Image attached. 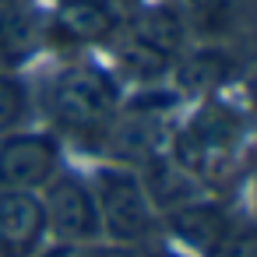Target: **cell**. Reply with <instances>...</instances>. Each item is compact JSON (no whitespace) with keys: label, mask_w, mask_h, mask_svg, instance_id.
I'll return each instance as SVG.
<instances>
[{"label":"cell","mask_w":257,"mask_h":257,"mask_svg":"<svg viewBox=\"0 0 257 257\" xmlns=\"http://www.w3.org/2000/svg\"><path fill=\"white\" fill-rule=\"evenodd\" d=\"M116 102H120L116 81L99 67H67L50 85L53 120L78 134L109 127V120L116 116Z\"/></svg>","instance_id":"cell-1"},{"label":"cell","mask_w":257,"mask_h":257,"mask_svg":"<svg viewBox=\"0 0 257 257\" xmlns=\"http://www.w3.org/2000/svg\"><path fill=\"white\" fill-rule=\"evenodd\" d=\"M92 194H95L99 222L116 243H138L155 229V204L134 173L102 169L95 176Z\"/></svg>","instance_id":"cell-2"},{"label":"cell","mask_w":257,"mask_h":257,"mask_svg":"<svg viewBox=\"0 0 257 257\" xmlns=\"http://www.w3.org/2000/svg\"><path fill=\"white\" fill-rule=\"evenodd\" d=\"M57 141L46 134H0V190H36L57 176Z\"/></svg>","instance_id":"cell-3"},{"label":"cell","mask_w":257,"mask_h":257,"mask_svg":"<svg viewBox=\"0 0 257 257\" xmlns=\"http://www.w3.org/2000/svg\"><path fill=\"white\" fill-rule=\"evenodd\" d=\"M43 208H46V229H53L64 243L95 239L102 232L95 194L78 176H53L43 197Z\"/></svg>","instance_id":"cell-4"},{"label":"cell","mask_w":257,"mask_h":257,"mask_svg":"<svg viewBox=\"0 0 257 257\" xmlns=\"http://www.w3.org/2000/svg\"><path fill=\"white\" fill-rule=\"evenodd\" d=\"M46 236V208L32 190H0V257H32Z\"/></svg>","instance_id":"cell-5"},{"label":"cell","mask_w":257,"mask_h":257,"mask_svg":"<svg viewBox=\"0 0 257 257\" xmlns=\"http://www.w3.org/2000/svg\"><path fill=\"white\" fill-rule=\"evenodd\" d=\"M53 25L71 43H106L120 25L113 0H57Z\"/></svg>","instance_id":"cell-6"},{"label":"cell","mask_w":257,"mask_h":257,"mask_svg":"<svg viewBox=\"0 0 257 257\" xmlns=\"http://www.w3.org/2000/svg\"><path fill=\"white\" fill-rule=\"evenodd\" d=\"M169 225L183 243H190L197 250H208V253H215L225 243V236L232 232L229 215L218 204H201V201H187V204L173 208Z\"/></svg>","instance_id":"cell-7"},{"label":"cell","mask_w":257,"mask_h":257,"mask_svg":"<svg viewBox=\"0 0 257 257\" xmlns=\"http://www.w3.org/2000/svg\"><path fill=\"white\" fill-rule=\"evenodd\" d=\"M134 43L155 50L159 57L173 60V53L183 46V18L173 8H148L134 22Z\"/></svg>","instance_id":"cell-8"},{"label":"cell","mask_w":257,"mask_h":257,"mask_svg":"<svg viewBox=\"0 0 257 257\" xmlns=\"http://www.w3.org/2000/svg\"><path fill=\"white\" fill-rule=\"evenodd\" d=\"M162 141H166V134H162V120L159 116L134 113L120 127H113V152H120L123 159H145V162H152L159 155Z\"/></svg>","instance_id":"cell-9"},{"label":"cell","mask_w":257,"mask_h":257,"mask_svg":"<svg viewBox=\"0 0 257 257\" xmlns=\"http://www.w3.org/2000/svg\"><path fill=\"white\" fill-rule=\"evenodd\" d=\"M36 15L22 4H8L0 8V60L18 64L36 50Z\"/></svg>","instance_id":"cell-10"},{"label":"cell","mask_w":257,"mask_h":257,"mask_svg":"<svg viewBox=\"0 0 257 257\" xmlns=\"http://www.w3.org/2000/svg\"><path fill=\"white\" fill-rule=\"evenodd\" d=\"M229 67L232 64L218 50H201L180 67V81L187 88H211V85H222L229 78Z\"/></svg>","instance_id":"cell-11"},{"label":"cell","mask_w":257,"mask_h":257,"mask_svg":"<svg viewBox=\"0 0 257 257\" xmlns=\"http://www.w3.org/2000/svg\"><path fill=\"white\" fill-rule=\"evenodd\" d=\"M29 116V92L25 85L8 74V71H0V134H11L25 123Z\"/></svg>","instance_id":"cell-12"},{"label":"cell","mask_w":257,"mask_h":257,"mask_svg":"<svg viewBox=\"0 0 257 257\" xmlns=\"http://www.w3.org/2000/svg\"><path fill=\"white\" fill-rule=\"evenodd\" d=\"M120 67H123L131 78H145V81H152V78H159V74L169 67V60L159 57L155 50H148V46H141V43L131 39V43L120 50Z\"/></svg>","instance_id":"cell-13"},{"label":"cell","mask_w":257,"mask_h":257,"mask_svg":"<svg viewBox=\"0 0 257 257\" xmlns=\"http://www.w3.org/2000/svg\"><path fill=\"white\" fill-rule=\"evenodd\" d=\"M43 257H131V253L123 246H102V243L81 239V243H57Z\"/></svg>","instance_id":"cell-14"},{"label":"cell","mask_w":257,"mask_h":257,"mask_svg":"<svg viewBox=\"0 0 257 257\" xmlns=\"http://www.w3.org/2000/svg\"><path fill=\"white\" fill-rule=\"evenodd\" d=\"M211 257H257V239L250 229H239V232H229L225 243L211 253Z\"/></svg>","instance_id":"cell-15"}]
</instances>
